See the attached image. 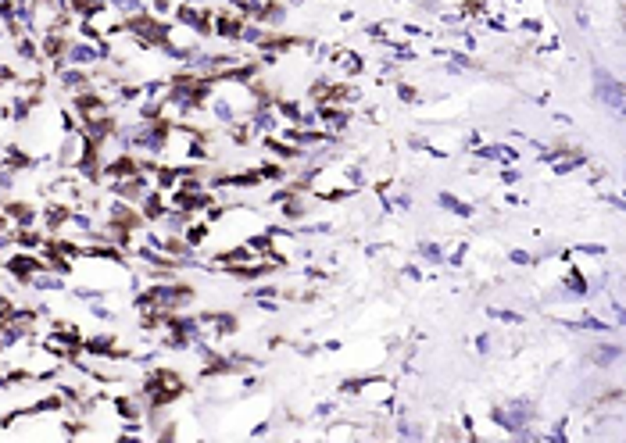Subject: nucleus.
I'll return each mask as SVG.
<instances>
[{
  "mask_svg": "<svg viewBox=\"0 0 626 443\" xmlns=\"http://www.w3.org/2000/svg\"><path fill=\"white\" fill-rule=\"evenodd\" d=\"M508 261L519 265V269H537V258H533V251H526V247H512V251H508Z\"/></svg>",
  "mask_w": 626,
  "mask_h": 443,
  "instance_id": "39448f33",
  "label": "nucleus"
},
{
  "mask_svg": "<svg viewBox=\"0 0 626 443\" xmlns=\"http://www.w3.org/2000/svg\"><path fill=\"white\" fill-rule=\"evenodd\" d=\"M394 93H397V100H401V104H419V90H415L411 83H404V79H397Z\"/></svg>",
  "mask_w": 626,
  "mask_h": 443,
  "instance_id": "0eeeda50",
  "label": "nucleus"
},
{
  "mask_svg": "<svg viewBox=\"0 0 626 443\" xmlns=\"http://www.w3.org/2000/svg\"><path fill=\"white\" fill-rule=\"evenodd\" d=\"M491 347H494L491 333H480V336H476V354H491Z\"/></svg>",
  "mask_w": 626,
  "mask_h": 443,
  "instance_id": "1a4fd4ad",
  "label": "nucleus"
},
{
  "mask_svg": "<svg viewBox=\"0 0 626 443\" xmlns=\"http://www.w3.org/2000/svg\"><path fill=\"white\" fill-rule=\"evenodd\" d=\"M354 19H358V15H354L351 8H344V11L337 15V22H340V26H354Z\"/></svg>",
  "mask_w": 626,
  "mask_h": 443,
  "instance_id": "9d476101",
  "label": "nucleus"
},
{
  "mask_svg": "<svg viewBox=\"0 0 626 443\" xmlns=\"http://www.w3.org/2000/svg\"><path fill=\"white\" fill-rule=\"evenodd\" d=\"M487 318H494V322H501V325H523L526 322V315L523 311H515V308H487Z\"/></svg>",
  "mask_w": 626,
  "mask_h": 443,
  "instance_id": "20e7f679",
  "label": "nucleus"
},
{
  "mask_svg": "<svg viewBox=\"0 0 626 443\" xmlns=\"http://www.w3.org/2000/svg\"><path fill=\"white\" fill-rule=\"evenodd\" d=\"M401 276H404V279H411V283H419V279H426V272H423L419 265H404V269H401Z\"/></svg>",
  "mask_w": 626,
  "mask_h": 443,
  "instance_id": "6e6552de",
  "label": "nucleus"
},
{
  "mask_svg": "<svg viewBox=\"0 0 626 443\" xmlns=\"http://www.w3.org/2000/svg\"><path fill=\"white\" fill-rule=\"evenodd\" d=\"M437 207H441V211H448V214H455V218H462V222L476 218V204H473V200H466V197H458V193H448V189H441V193H437Z\"/></svg>",
  "mask_w": 626,
  "mask_h": 443,
  "instance_id": "f03ea898",
  "label": "nucleus"
},
{
  "mask_svg": "<svg viewBox=\"0 0 626 443\" xmlns=\"http://www.w3.org/2000/svg\"><path fill=\"white\" fill-rule=\"evenodd\" d=\"M312 415H315L319 422H329V418L340 415V400H319V404L312 407Z\"/></svg>",
  "mask_w": 626,
  "mask_h": 443,
  "instance_id": "423d86ee",
  "label": "nucleus"
},
{
  "mask_svg": "<svg viewBox=\"0 0 626 443\" xmlns=\"http://www.w3.org/2000/svg\"><path fill=\"white\" fill-rule=\"evenodd\" d=\"M397 4H415V0H397Z\"/></svg>",
  "mask_w": 626,
  "mask_h": 443,
  "instance_id": "9b49d317",
  "label": "nucleus"
},
{
  "mask_svg": "<svg viewBox=\"0 0 626 443\" xmlns=\"http://www.w3.org/2000/svg\"><path fill=\"white\" fill-rule=\"evenodd\" d=\"M444 244H437V240H419L415 244V258H419L423 265H430V269H444Z\"/></svg>",
  "mask_w": 626,
  "mask_h": 443,
  "instance_id": "7ed1b4c3",
  "label": "nucleus"
},
{
  "mask_svg": "<svg viewBox=\"0 0 626 443\" xmlns=\"http://www.w3.org/2000/svg\"><path fill=\"white\" fill-rule=\"evenodd\" d=\"M590 83H594V97H597L608 111L619 115V111H622V83H619V75H612L608 68L597 65V68L590 72Z\"/></svg>",
  "mask_w": 626,
  "mask_h": 443,
  "instance_id": "f257e3e1",
  "label": "nucleus"
}]
</instances>
